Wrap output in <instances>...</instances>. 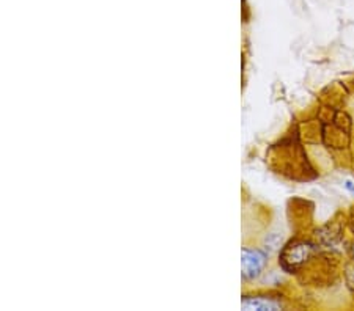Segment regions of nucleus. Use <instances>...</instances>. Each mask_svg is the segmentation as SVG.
Returning a JSON list of instances; mask_svg holds the SVG:
<instances>
[{
    "label": "nucleus",
    "mask_w": 354,
    "mask_h": 311,
    "mask_svg": "<svg viewBox=\"0 0 354 311\" xmlns=\"http://www.w3.org/2000/svg\"><path fill=\"white\" fill-rule=\"evenodd\" d=\"M265 265V257L260 252L244 250L243 253V274L247 279L257 277Z\"/></svg>",
    "instance_id": "2"
},
{
    "label": "nucleus",
    "mask_w": 354,
    "mask_h": 311,
    "mask_svg": "<svg viewBox=\"0 0 354 311\" xmlns=\"http://www.w3.org/2000/svg\"><path fill=\"white\" fill-rule=\"evenodd\" d=\"M280 303L274 302L271 299H244L243 310H279Z\"/></svg>",
    "instance_id": "3"
},
{
    "label": "nucleus",
    "mask_w": 354,
    "mask_h": 311,
    "mask_svg": "<svg viewBox=\"0 0 354 311\" xmlns=\"http://www.w3.org/2000/svg\"><path fill=\"white\" fill-rule=\"evenodd\" d=\"M312 247L306 244V242H295V244L288 245L282 253V265L286 270H295L304 264L306 259L311 254Z\"/></svg>",
    "instance_id": "1"
}]
</instances>
